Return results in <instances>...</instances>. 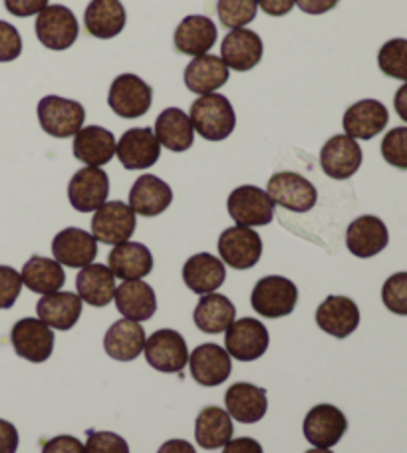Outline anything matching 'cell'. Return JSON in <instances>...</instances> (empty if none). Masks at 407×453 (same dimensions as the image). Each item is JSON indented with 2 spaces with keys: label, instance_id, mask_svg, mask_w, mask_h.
Listing matches in <instances>:
<instances>
[{
  "label": "cell",
  "instance_id": "484cf974",
  "mask_svg": "<svg viewBox=\"0 0 407 453\" xmlns=\"http://www.w3.org/2000/svg\"><path fill=\"white\" fill-rule=\"evenodd\" d=\"M108 269L113 277L121 280H140L148 277L153 269L151 250L142 242L126 241L111 249L108 257Z\"/></svg>",
  "mask_w": 407,
  "mask_h": 453
},
{
  "label": "cell",
  "instance_id": "7c38bea8",
  "mask_svg": "<svg viewBox=\"0 0 407 453\" xmlns=\"http://www.w3.org/2000/svg\"><path fill=\"white\" fill-rule=\"evenodd\" d=\"M14 352L28 362H46L54 350V333L40 319H22L11 333Z\"/></svg>",
  "mask_w": 407,
  "mask_h": 453
},
{
  "label": "cell",
  "instance_id": "9a60e30c",
  "mask_svg": "<svg viewBox=\"0 0 407 453\" xmlns=\"http://www.w3.org/2000/svg\"><path fill=\"white\" fill-rule=\"evenodd\" d=\"M119 164L129 172L134 169H150L161 156V143L151 127H134L121 135L116 145Z\"/></svg>",
  "mask_w": 407,
  "mask_h": 453
},
{
  "label": "cell",
  "instance_id": "7dc6e473",
  "mask_svg": "<svg viewBox=\"0 0 407 453\" xmlns=\"http://www.w3.org/2000/svg\"><path fill=\"white\" fill-rule=\"evenodd\" d=\"M4 6L11 14L27 19V16L42 12L48 6V0H4Z\"/></svg>",
  "mask_w": 407,
  "mask_h": 453
},
{
  "label": "cell",
  "instance_id": "8d00e7d4",
  "mask_svg": "<svg viewBox=\"0 0 407 453\" xmlns=\"http://www.w3.org/2000/svg\"><path fill=\"white\" fill-rule=\"evenodd\" d=\"M234 317H237V309L225 295H203L199 304L195 306L193 320L199 330L207 334H219L229 328Z\"/></svg>",
  "mask_w": 407,
  "mask_h": 453
},
{
  "label": "cell",
  "instance_id": "836d02e7",
  "mask_svg": "<svg viewBox=\"0 0 407 453\" xmlns=\"http://www.w3.org/2000/svg\"><path fill=\"white\" fill-rule=\"evenodd\" d=\"M126 8L119 0H92L84 14L86 30L100 40L116 38L126 28Z\"/></svg>",
  "mask_w": 407,
  "mask_h": 453
},
{
  "label": "cell",
  "instance_id": "f35d334b",
  "mask_svg": "<svg viewBox=\"0 0 407 453\" xmlns=\"http://www.w3.org/2000/svg\"><path fill=\"white\" fill-rule=\"evenodd\" d=\"M378 66L388 78L407 82V40H388L378 52Z\"/></svg>",
  "mask_w": 407,
  "mask_h": 453
},
{
  "label": "cell",
  "instance_id": "8fae6325",
  "mask_svg": "<svg viewBox=\"0 0 407 453\" xmlns=\"http://www.w3.org/2000/svg\"><path fill=\"white\" fill-rule=\"evenodd\" d=\"M303 432L314 448L330 449L344 438L348 432V419L344 411L332 406V403H319L306 414Z\"/></svg>",
  "mask_w": 407,
  "mask_h": 453
},
{
  "label": "cell",
  "instance_id": "f5cc1de1",
  "mask_svg": "<svg viewBox=\"0 0 407 453\" xmlns=\"http://www.w3.org/2000/svg\"><path fill=\"white\" fill-rule=\"evenodd\" d=\"M157 453H197L189 441L185 440H169L163 443Z\"/></svg>",
  "mask_w": 407,
  "mask_h": 453
},
{
  "label": "cell",
  "instance_id": "7402d4cb",
  "mask_svg": "<svg viewBox=\"0 0 407 453\" xmlns=\"http://www.w3.org/2000/svg\"><path fill=\"white\" fill-rule=\"evenodd\" d=\"M225 406L234 422L257 424L266 416V390L249 382H237L227 390Z\"/></svg>",
  "mask_w": 407,
  "mask_h": 453
},
{
  "label": "cell",
  "instance_id": "9c48e42d",
  "mask_svg": "<svg viewBox=\"0 0 407 453\" xmlns=\"http://www.w3.org/2000/svg\"><path fill=\"white\" fill-rule=\"evenodd\" d=\"M227 209L233 221L242 226H265L274 219L273 199L255 185H241L234 189L227 201Z\"/></svg>",
  "mask_w": 407,
  "mask_h": 453
},
{
  "label": "cell",
  "instance_id": "b9f144b4",
  "mask_svg": "<svg viewBox=\"0 0 407 453\" xmlns=\"http://www.w3.org/2000/svg\"><path fill=\"white\" fill-rule=\"evenodd\" d=\"M381 156L392 167L407 169V127H394L381 142Z\"/></svg>",
  "mask_w": 407,
  "mask_h": 453
},
{
  "label": "cell",
  "instance_id": "7bdbcfd3",
  "mask_svg": "<svg viewBox=\"0 0 407 453\" xmlns=\"http://www.w3.org/2000/svg\"><path fill=\"white\" fill-rule=\"evenodd\" d=\"M22 290V277L12 266L0 265V311L12 309Z\"/></svg>",
  "mask_w": 407,
  "mask_h": 453
},
{
  "label": "cell",
  "instance_id": "ba28073f",
  "mask_svg": "<svg viewBox=\"0 0 407 453\" xmlns=\"http://www.w3.org/2000/svg\"><path fill=\"white\" fill-rule=\"evenodd\" d=\"M145 358L151 368L163 374H177L189 362V350H187L185 338L177 330L163 328L153 333L145 340Z\"/></svg>",
  "mask_w": 407,
  "mask_h": 453
},
{
  "label": "cell",
  "instance_id": "f907efd6",
  "mask_svg": "<svg viewBox=\"0 0 407 453\" xmlns=\"http://www.w3.org/2000/svg\"><path fill=\"white\" fill-rule=\"evenodd\" d=\"M223 453H263V446L252 438H234L227 443Z\"/></svg>",
  "mask_w": 407,
  "mask_h": 453
},
{
  "label": "cell",
  "instance_id": "681fc988",
  "mask_svg": "<svg viewBox=\"0 0 407 453\" xmlns=\"http://www.w3.org/2000/svg\"><path fill=\"white\" fill-rule=\"evenodd\" d=\"M340 0H296L298 8L306 14H312V16H319V14H326L334 11V8L338 6Z\"/></svg>",
  "mask_w": 407,
  "mask_h": 453
},
{
  "label": "cell",
  "instance_id": "d590c367",
  "mask_svg": "<svg viewBox=\"0 0 407 453\" xmlns=\"http://www.w3.org/2000/svg\"><path fill=\"white\" fill-rule=\"evenodd\" d=\"M156 137L169 151L181 153L193 145L195 129L187 113L179 108H167L156 119Z\"/></svg>",
  "mask_w": 407,
  "mask_h": 453
},
{
  "label": "cell",
  "instance_id": "8992f818",
  "mask_svg": "<svg viewBox=\"0 0 407 453\" xmlns=\"http://www.w3.org/2000/svg\"><path fill=\"white\" fill-rule=\"evenodd\" d=\"M151 86L135 74H121L110 86L108 104L119 118L135 119L145 116L151 108Z\"/></svg>",
  "mask_w": 407,
  "mask_h": 453
},
{
  "label": "cell",
  "instance_id": "ee69618b",
  "mask_svg": "<svg viewBox=\"0 0 407 453\" xmlns=\"http://www.w3.org/2000/svg\"><path fill=\"white\" fill-rule=\"evenodd\" d=\"M86 453H129V446L113 432H92L86 441Z\"/></svg>",
  "mask_w": 407,
  "mask_h": 453
},
{
  "label": "cell",
  "instance_id": "c3c4849f",
  "mask_svg": "<svg viewBox=\"0 0 407 453\" xmlns=\"http://www.w3.org/2000/svg\"><path fill=\"white\" fill-rule=\"evenodd\" d=\"M19 441V430L6 419H0V453H16Z\"/></svg>",
  "mask_w": 407,
  "mask_h": 453
},
{
  "label": "cell",
  "instance_id": "52a82bcc",
  "mask_svg": "<svg viewBox=\"0 0 407 453\" xmlns=\"http://www.w3.org/2000/svg\"><path fill=\"white\" fill-rule=\"evenodd\" d=\"M219 255H221L223 263H227L237 271L252 269L263 255V241L260 234L252 231L250 226H231L225 229L217 242Z\"/></svg>",
  "mask_w": 407,
  "mask_h": 453
},
{
  "label": "cell",
  "instance_id": "11a10c76",
  "mask_svg": "<svg viewBox=\"0 0 407 453\" xmlns=\"http://www.w3.org/2000/svg\"><path fill=\"white\" fill-rule=\"evenodd\" d=\"M306 453H334L330 449H322V448H314V449H308Z\"/></svg>",
  "mask_w": 407,
  "mask_h": 453
},
{
  "label": "cell",
  "instance_id": "4dcf8cb0",
  "mask_svg": "<svg viewBox=\"0 0 407 453\" xmlns=\"http://www.w3.org/2000/svg\"><path fill=\"white\" fill-rule=\"evenodd\" d=\"M185 86L187 90H191L193 94L205 96V94H213L219 88H223L229 80V68L223 62V58L213 54H203L197 56L193 62H189V66L185 68Z\"/></svg>",
  "mask_w": 407,
  "mask_h": 453
},
{
  "label": "cell",
  "instance_id": "277c9868",
  "mask_svg": "<svg viewBox=\"0 0 407 453\" xmlns=\"http://www.w3.org/2000/svg\"><path fill=\"white\" fill-rule=\"evenodd\" d=\"M266 193L274 205L288 209L292 213L311 211L316 201H319V191H316L314 185L295 172L274 173L268 180Z\"/></svg>",
  "mask_w": 407,
  "mask_h": 453
},
{
  "label": "cell",
  "instance_id": "816d5d0a",
  "mask_svg": "<svg viewBox=\"0 0 407 453\" xmlns=\"http://www.w3.org/2000/svg\"><path fill=\"white\" fill-rule=\"evenodd\" d=\"M296 0H258V6L271 16H284L295 8Z\"/></svg>",
  "mask_w": 407,
  "mask_h": 453
},
{
  "label": "cell",
  "instance_id": "f1b7e54d",
  "mask_svg": "<svg viewBox=\"0 0 407 453\" xmlns=\"http://www.w3.org/2000/svg\"><path fill=\"white\" fill-rule=\"evenodd\" d=\"M113 298H116V306L121 317L135 322L150 320L157 311L156 290L142 279L121 282Z\"/></svg>",
  "mask_w": 407,
  "mask_h": 453
},
{
  "label": "cell",
  "instance_id": "3957f363",
  "mask_svg": "<svg viewBox=\"0 0 407 453\" xmlns=\"http://www.w3.org/2000/svg\"><path fill=\"white\" fill-rule=\"evenodd\" d=\"M86 119V110L76 100L60 98V96H46L38 102L40 127L48 135L66 140L74 137Z\"/></svg>",
  "mask_w": 407,
  "mask_h": 453
},
{
  "label": "cell",
  "instance_id": "74e56055",
  "mask_svg": "<svg viewBox=\"0 0 407 453\" xmlns=\"http://www.w3.org/2000/svg\"><path fill=\"white\" fill-rule=\"evenodd\" d=\"M233 434L231 416L217 406L203 410L195 422V440L203 449L225 448L233 440Z\"/></svg>",
  "mask_w": 407,
  "mask_h": 453
},
{
  "label": "cell",
  "instance_id": "d4e9b609",
  "mask_svg": "<svg viewBox=\"0 0 407 453\" xmlns=\"http://www.w3.org/2000/svg\"><path fill=\"white\" fill-rule=\"evenodd\" d=\"M116 137L100 126L81 127L74 135V157L88 167H102L116 156Z\"/></svg>",
  "mask_w": 407,
  "mask_h": 453
},
{
  "label": "cell",
  "instance_id": "1f68e13d",
  "mask_svg": "<svg viewBox=\"0 0 407 453\" xmlns=\"http://www.w3.org/2000/svg\"><path fill=\"white\" fill-rule=\"evenodd\" d=\"M76 288L81 303L89 306H108L116 295V277L105 265H88L76 277Z\"/></svg>",
  "mask_w": 407,
  "mask_h": 453
},
{
  "label": "cell",
  "instance_id": "ffe728a7",
  "mask_svg": "<svg viewBox=\"0 0 407 453\" xmlns=\"http://www.w3.org/2000/svg\"><path fill=\"white\" fill-rule=\"evenodd\" d=\"M189 366L197 384L205 388L221 386L231 376V356L221 346L203 344L189 354Z\"/></svg>",
  "mask_w": 407,
  "mask_h": 453
},
{
  "label": "cell",
  "instance_id": "5b68a950",
  "mask_svg": "<svg viewBox=\"0 0 407 453\" xmlns=\"http://www.w3.org/2000/svg\"><path fill=\"white\" fill-rule=\"evenodd\" d=\"M36 36L40 44L50 50H68L76 44L80 27L76 14L68 6L50 4L36 19Z\"/></svg>",
  "mask_w": 407,
  "mask_h": 453
},
{
  "label": "cell",
  "instance_id": "d6a6232c",
  "mask_svg": "<svg viewBox=\"0 0 407 453\" xmlns=\"http://www.w3.org/2000/svg\"><path fill=\"white\" fill-rule=\"evenodd\" d=\"M38 319L56 330H70L81 317V298L74 293L44 295L36 304Z\"/></svg>",
  "mask_w": 407,
  "mask_h": 453
},
{
  "label": "cell",
  "instance_id": "e0dca14e",
  "mask_svg": "<svg viewBox=\"0 0 407 453\" xmlns=\"http://www.w3.org/2000/svg\"><path fill=\"white\" fill-rule=\"evenodd\" d=\"M54 261L72 269H84L97 257V241L92 233L81 231L78 226H68L60 231L52 241Z\"/></svg>",
  "mask_w": 407,
  "mask_h": 453
},
{
  "label": "cell",
  "instance_id": "d6986e66",
  "mask_svg": "<svg viewBox=\"0 0 407 453\" xmlns=\"http://www.w3.org/2000/svg\"><path fill=\"white\" fill-rule=\"evenodd\" d=\"M389 233L380 217L362 215L349 223L346 231V247L357 258L376 257L388 247Z\"/></svg>",
  "mask_w": 407,
  "mask_h": 453
},
{
  "label": "cell",
  "instance_id": "5bb4252c",
  "mask_svg": "<svg viewBox=\"0 0 407 453\" xmlns=\"http://www.w3.org/2000/svg\"><path fill=\"white\" fill-rule=\"evenodd\" d=\"M227 352L239 362L258 360L268 348V330L257 319H241L225 330Z\"/></svg>",
  "mask_w": 407,
  "mask_h": 453
},
{
  "label": "cell",
  "instance_id": "30bf717a",
  "mask_svg": "<svg viewBox=\"0 0 407 453\" xmlns=\"http://www.w3.org/2000/svg\"><path fill=\"white\" fill-rule=\"evenodd\" d=\"M135 233V213L121 201H105L92 217V234L105 245H121Z\"/></svg>",
  "mask_w": 407,
  "mask_h": 453
},
{
  "label": "cell",
  "instance_id": "603a6c76",
  "mask_svg": "<svg viewBox=\"0 0 407 453\" xmlns=\"http://www.w3.org/2000/svg\"><path fill=\"white\" fill-rule=\"evenodd\" d=\"M221 56L227 68L234 72H249L263 58V40L257 32L234 28L223 40Z\"/></svg>",
  "mask_w": 407,
  "mask_h": 453
},
{
  "label": "cell",
  "instance_id": "f6af8a7d",
  "mask_svg": "<svg viewBox=\"0 0 407 453\" xmlns=\"http://www.w3.org/2000/svg\"><path fill=\"white\" fill-rule=\"evenodd\" d=\"M22 54L20 32L12 24L0 20V62H12Z\"/></svg>",
  "mask_w": 407,
  "mask_h": 453
},
{
  "label": "cell",
  "instance_id": "60d3db41",
  "mask_svg": "<svg viewBox=\"0 0 407 453\" xmlns=\"http://www.w3.org/2000/svg\"><path fill=\"white\" fill-rule=\"evenodd\" d=\"M381 301L389 312L407 317V273H395L384 282Z\"/></svg>",
  "mask_w": 407,
  "mask_h": 453
},
{
  "label": "cell",
  "instance_id": "44dd1931",
  "mask_svg": "<svg viewBox=\"0 0 407 453\" xmlns=\"http://www.w3.org/2000/svg\"><path fill=\"white\" fill-rule=\"evenodd\" d=\"M389 113L378 100H362L349 106L342 119L346 135L354 140H372L386 129Z\"/></svg>",
  "mask_w": 407,
  "mask_h": 453
},
{
  "label": "cell",
  "instance_id": "4fadbf2b",
  "mask_svg": "<svg viewBox=\"0 0 407 453\" xmlns=\"http://www.w3.org/2000/svg\"><path fill=\"white\" fill-rule=\"evenodd\" d=\"M110 196L108 173L100 167H84L74 173L68 185L70 205L80 213L97 211Z\"/></svg>",
  "mask_w": 407,
  "mask_h": 453
},
{
  "label": "cell",
  "instance_id": "2e32d148",
  "mask_svg": "<svg viewBox=\"0 0 407 453\" xmlns=\"http://www.w3.org/2000/svg\"><path fill=\"white\" fill-rule=\"evenodd\" d=\"M362 148L354 137L334 135L320 151V165L332 180H349L362 167Z\"/></svg>",
  "mask_w": 407,
  "mask_h": 453
},
{
  "label": "cell",
  "instance_id": "bcb514c9",
  "mask_svg": "<svg viewBox=\"0 0 407 453\" xmlns=\"http://www.w3.org/2000/svg\"><path fill=\"white\" fill-rule=\"evenodd\" d=\"M42 453H86V446L72 435H56L44 443Z\"/></svg>",
  "mask_w": 407,
  "mask_h": 453
},
{
  "label": "cell",
  "instance_id": "ac0fdd59",
  "mask_svg": "<svg viewBox=\"0 0 407 453\" xmlns=\"http://www.w3.org/2000/svg\"><path fill=\"white\" fill-rule=\"evenodd\" d=\"M316 325L334 338H348L360 326V311L352 298L330 295L316 311Z\"/></svg>",
  "mask_w": 407,
  "mask_h": 453
},
{
  "label": "cell",
  "instance_id": "e575fe53",
  "mask_svg": "<svg viewBox=\"0 0 407 453\" xmlns=\"http://www.w3.org/2000/svg\"><path fill=\"white\" fill-rule=\"evenodd\" d=\"M22 285H27L36 295L58 293L66 282V273L54 258L32 255L22 266Z\"/></svg>",
  "mask_w": 407,
  "mask_h": 453
},
{
  "label": "cell",
  "instance_id": "4316f807",
  "mask_svg": "<svg viewBox=\"0 0 407 453\" xmlns=\"http://www.w3.org/2000/svg\"><path fill=\"white\" fill-rule=\"evenodd\" d=\"M145 330L140 322L121 319L113 322L104 336V348L110 358L118 362H132L140 358L145 348Z\"/></svg>",
  "mask_w": 407,
  "mask_h": 453
},
{
  "label": "cell",
  "instance_id": "6da1fadb",
  "mask_svg": "<svg viewBox=\"0 0 407 453\" xmlns=\"http://www.w3.org/2000/svg\"><path fill=\"white\" fill-rule=\"evenodd\" d=\"M193 129L207 142H223L234 132L237 116L231 102L221 94H205L191 106Z\"/></svg>",
  "mask_w": 407,
  "mask_h": 453
},
{
  "label": "cell",
  "instance_id": "83f0119b",
  "mask_svg": "<svg viewBox=\"0 0 407 453\" xmlns=\"http://www.w3.org/2000/svg\"><path fill=\"white\" fill-rule=\"evenodd\" d=\"M173 201V191L156 175H142L129 191V207L135 215L157 217Z\"/></svg>",
  "mask_w": 407,
  "mask_h": 453
},
{
  "label": "cell",
  "instance_id": "cb8c5ba5",
  "mask_svg": "<svg viewBox=\"0 0 407 453\" xmlns=\"http://www.w3.org/2000/svg\"><path fill=\"white\" fill-rule=\"evenodd\" d=\"M173 42L179 54L195 56V58L207 54L217 42L215 22L201 14L187 16L177 27Z\"/></svg>",
  "mask_w": 407,
  "mask_h": 453
},
{
  "label": "cell",
  "instance_id": "f546056e",
  "mask_svg": "<svg viewBox=\"0 0 407 453\" xmlns=\"http://www.w3.org/2000/svg\"><path fill=\"white\" fill-rule=\"evenodd\" d=\"M227 279L225 263L215 255L197 253L187 258L183 265V280L195 295H211L223 285Z\"/></svg>",
  "mask_w": 407,
  "mask_h": 453
},
{
  "label": "cell",
  "instance_id": "ab89813d",
  "mask_svg": "<svg viewBox=\"0 0 407 453\" xmlns=\"http://www.w3.org/2000/svg\"><path fill=\"white\" fill-rule=\"evenodd\" d=\"M258 0H219L217 14L225 28H244L255 20Z\"/></svg>",
  "mask_w": 407,
  "mask_h": 453
},
{
  "label": "cell",
  "instance_id": "7a4b0ae2",
  "mask_svg": "<svg viewBox=\"0 0 407 453\" xmlns=\"http://www.w3.org/2000/svg\"><path fill=\"white\" fill-rule=\"evenodd\" d=\"M298 303V288L290 279L273 277L260 279L250 295V304L260 317L282 319L295 312Z\"/></svg>",
  "mask_w": 407,
  "mask_h": 453
},
{
  "label": "cell",
  "instance_id": "db71d44e",
  "mask_svg": "<svg viewBox=\"0 0 407 453\" xmlns=\"http://www.w3.org/2000/svg\"><path fill=\"white\" fill-rule=\"evenodd\" d=\"M394 108L397 111V116H400L405 124H407V82L400 88V90L395 92V98H394Z\"/></svg>",
  "mask_w": 407,
  "mask_h": 453
}]
</instances>
